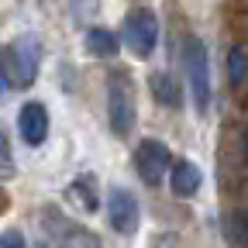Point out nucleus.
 Wrapping results in <instances>:
<instances>
[{"instance_id":"nucleus-11","label":"nucleus","mask_w":248,"mask_h":248,"mask_svg":"<svg viewBox=\"0 0 248 248\" xmlns=\"http://www.w3.org/2000/svg\"><path fill=\"white\" fill-rule=\"evenodd\" d=\"M228 76H231V83H234V86L248 79V48L234 45V48L228 52Z\"/></svg>"},{"instance_id":"nucleus-14","label":"nucleus","mask_w":248,"mask_h":248,"mask_svg":"<svg viewBox=\"0 0 248 248\" xmlns=\"http://www.w3.org/2000/svg\"><path fill=\"white\" fill-rule=\"evenodd\" d=\"M69 11H73V17L79 24H90L100 14V0H69Z\"/></svg>"},{"instance_id":"nucleus-10","label":"nucleus","mask_w":248,"mask_h":248,"mask_svg":"<svg viewBox=\"0 0 248 248\" xmlns=\"http://www.w3.org/2000/svg\"><path fill=\"white\" fill-rule=\"evenodd\" d=\"M148 86H152V97L159 100V104H166V107H179V86H176V79H172L169 73H152Z\"/></svg>"},{"instance_id":"nucleus-4","label":"nucleus","mask_w":248,"mask_h":248,"mask_svg":"<svg viewBox=\"0 0 248 248\" xmlns=\"http://www.w3.org/2000/svg\"><path fill=\"white\" fill-rule=\"evenodd\" d=\"M124 42L138 59H148L155 52V42H159V17H155L148 7H138L124 17Z\"/></svg>"},{"instance_id":"nucleus-3","label":"nucleus","mask_w":248,"mask_h":248,"mask_svg":"<svg viewBox=\"0 0 248 248\" xmlns=\"http://www.w3.org/2000/svg\"><path fill=\"white\" fill-rule=\"evenodd\" d=\"M183 59H186V79H190L193 104L203 114L207 104H210V59H207V45L200 38H186Z\"/></svg>"},{"instance_id":"nucleus-9","label":"nucleus","mask_w":248,"mask_h":248,"mask_svg":"<svg viewBox=\"0 0 248 248\" xmlns=\"http://www.w3.org/2000/svg\"><path fill=\"white\" fill-rule=\"evenodd\" d=\"M86 52L97 55V59L117 55V35L107 28H86Z\"/></svg>"},{"instance_id":"nucleus-6","label":"nucleus","mask_w":248,"mask_h":248,"mask_svg":"<svg viewBox=\"0 0 248 248\" xmlns=\"http://www.w3.org/2000/svg\"><path fill=\"white\" fill-rule=\"evenodd\" d=\"M169 162H172V155H169V148H166L162 141H155V138L138 141V148H135V169H138V176H141L145 183H152V186L162 183Z\"/></svg>"},{"instance_id":"nucleus-1","label":"nucleus","mask_w":248,"mask_h":248,"mask_svg":"<svg viewBox=\"0 0 248 248\" xmlns=\"http://www.w3.org/2000/svg\"><path fill=\"white\" fill-rule=\"evenodd\" d=\"M135 117H138V97H135V83L128 73H114L107 83V121L110 131L117 138H128L135 131Z\"/></svg>"},{"instance_id":"nucleus-20","label":"nucleus","mask_w":248,"mask_h":248,"mask_svg":"<svg viewBox=\"0 0 248 248\" xmlns=\"http://www.w3.org/2000/svg\"><path fill=\"white\" fill-rule=\"evenodd\" d=\"M0 210H7V197H4V190H0Z\"/></svg>"},{"instance_id":"nucleus-5","label":"nucleus","mask_w":248,"mask_h":248,"mask_svg":"<svg viewBox=\"0 0 248 248\" xmlns=\"http://www.w3.org/2000/svg\"><path fill=\"white\" fill-rule=\"evenodd\" d=\"M107 221L117 234H135L138 224H141V207L135 200L131 190H124V186H114L110 197H107Z\"/></svg>"},{"instance_id":"nucleus-16","label":"nucleus","mask_w":248,"mask_h":248,"mask_svg":"<svg viewBox=\"0 0 248 248\" xmlns=\"http://www.w3.org/2000/svg\"><path fill=\"white\" fill-rule=\"evenodd\" d=\"M228 231L234 234V241L248 245V214H234V217H231V224H228Z\"/></svg>"},{"instance_id":"nucleus-12","label":"nucleus","mask_w":248,"mask_h":248,"mask_svg":"<svg viewBox=\"0 0 248 248\" xmlns=\"http://www.w3.org/2000/svg\"><path fill=\"white\" fill-rule=\"evenodd\" d=\"M73 197L86 207V210H97V179H93V176H79L76 183H73Z\"/></svg>"},{"instance_id":"nucleus-7","label":"nucleus","mask_w":248,"mask_h":248,"mask_svg":"<svg viewBox=\"0 0 248 248\" xmlns=\"http://www.w3.org/2000/svg\"><path fill=\"white\" fill-rule=\"evenodd\" d=\"M17 131H21V141H24L28 148L45 145V138H48V110H45L42 100H28V104L21 107V114H17Z\"/></svg>"},{"instance_id":"nucleus-17","label":"nucleus","mask_w":248,"mask_h":248,"mask_svg":"<svg viewBox=\"0 0 248 248\" xmlns=\"http://www.w3.org/2000/svg\"><path fill=\"white\" fill-rule=\"evenodd\" d=\"M0 248H24V238H21V231H4L0 234Z\"/></svg>"},{"instance_id":"nucleus-8","label":"nucleus","mask_w":248,"mask_h":248,"mask_svg":"<svg viewBox=\"0 0 248 248\" xmlns=\"http://www.w3.org/2000/svg\"><path fill=\"white\" fill-rule=\"evenodd\" d=\"M169 183H172V193H176V197L190 200V197H197L203 176H200V169H197L190 159H179V162L172 166V179H169Z\"/></svg>"},{"instance_id":"nucleus-15","label":"nucleus","mask_w":248,"mask_h":248,"mask_svg":"<svg viewBox=\"0 0 248 248\" xmlns=\"http://www.w3.org/2000/svg\"><path fill=\"white\" fill-rule=\"evenodd\" d=\"M0 176H14V155H11V141L4 128H0Z\"/></svg>"},{"instance_id":"nucleus-21","label":"nucleus","mask_w":248,"mask_h":248,"mask_svg":"<svg viewBox=\"0 0 248 248\" xmlns=\"http://www.w3.org/2000/svg\"><path fill=\"white\" fill-rule=\"evenodd\" d=\"M38 248H48V245H38Z\"/></svg>"},{"instance_id":"nucleus-19","label":"nucleus","mask_w":248,"mask_h":248,"mask_svg":"<svg viewBox=\"0 0 248 248\" xmlns=\"http://www.w3.org/2000/svg\"><path fill=\"white\" fill-rule=\"evenodd\" d=\"M241 155H245V162H248V131H245V141H241Z\"/></svg>"},{"instance_id":"nucleus-18","label":"nucleus","mask_w":248,"mask_h":248,"mask_svg":"<svg viewBox=\"0 0 248 248\" xmlns=\"http://www.w3.org/2000/svg\"><path fill=\"white\" fill-rule=\"evenodd\" d=\"M7 69H4V59H0V97H4V93H7Z\"/></svg>"},{"instance_id":"nucleus-13","label":"nucleus","mask_w":248,"mask_h":248,"mask_svg":"<svg viewBox=\"0 0 248 248\" xmlns=\"http://www.w3.org/2000/svg\"><path fill=\"white\" fill-rule=\"evenodd\" d=\"M62 248H100V241L93 238L83 228H66V238H62Z\"/></svg>"},{"instance_id":"nucleus-2","label":"nucleus","mask_w":248,"mask_h":248,"mask_svg":"<svg viewBox=\"0 0 248 248\" xmlns=\"http://www.w3.org/2000/svg\"><path fill=\"white\" fill-rule=\"evenodd\" d=\"M42 69V42L35 35H21L7 48V83L14 86H31Z\"/></svg>"}]
</instances>
